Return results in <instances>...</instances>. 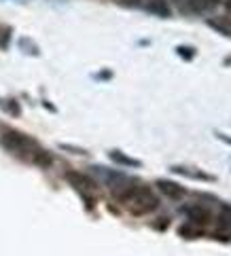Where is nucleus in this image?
Instances as JSON below:
<instances>
[{"label":"nucleus","instance_id":"nucleus-1","mask_svg":"<svg viewBox=\"0 0 231 256\" xmlns=\"http://www.w3.org/2000/svg\"><path fill=\"white\" fill-rule=\"evenodd\" d=\"M125 204H127L132 214L142 216V214H149V212H153V210H157L159 199H157V195L149 186H136L134 193L129 195V199L125 201Z\"/></svg>","mask_w":231,"mask_h":256},{"label":"nucleus","instance_id":"nucleus-2","mask_svg":"<svg viewBox=\"0 0 231 256\" xmlns=\"http://www.w3.org/2000/svg\"><path fill=\"white\" fill-rule=\"evenodd\" d=\"M3 146H5V148H9L11 152H17V154H26V152L32 154L36 148H39L30 136L13 132V130H9V132L3 134Z\"/></svg>","mask_w":231,"mask_h":256},{"label":"nucleus","instance_id":"nucleus-3","mask_svg":"<svg viewBox=\"0 0 231 256\" xmlns=\"http://www.w3.org/2000/svg\"><path fill=\"white\" fill-rule=\"evenodd\" d=\"M66 180L75 188H79V190H91V188H96V182L91 180L87 174H81V172H66Z\"/></svg>","mask_w":231,"mask_h":256},{"label":"nucleus","instance_id":"nucleus-4","mask_svg":"<svg viewBox=\"0 0 231 256\" xmlns=\"http://www.w3.org/2000/svg\"><path fill=\"white\" fill-rule=\"evenodd\" d=\"M157 188H159L165 197H172V199H180V197L187 195V190L182 186H178L176 182H170V180H159L157 182Z\"/></svg>","mask_w":231,"mask_h":256},{"label":"nucleus","instance_id":"nucleus-5","mask_svg":"<svg viewBox=\"0 0 231 256\" xmlns=\"http://www.w3.org/2000/svg\"><path fill=\"white\" fill-rule=\"evenodd\" d=\"M189 2V13H206V11H212L220 4V0H187Z\"/></svg>","mask_w":231,"mask_h":256},{"label":"nucleus","instance_id":"nucleus-6","mask_svg":"<svg viewBox=\"0 0 231 256\" xmlns=\"http://www.w3.org/2000/svg\"><path fill=\"white\" fill-rule=\"evenodd\" d=\"M187 216H189V220L193 222V224H208L210 222V212L206 208H201V206H193V208H189L187 210Z\"/></svg>","mask_w":231,"mask_h":256},{"label":"nucleus","instance_id":"nucleus-7","mask_svg":"<svg viewBox=\"0 0 231 256\" xmlns=\"http://www.w3.org/2000/svg\"><path fill=\"white\" fill-rule=\"evenodd\" d=\"M144 8L149 13H155L159 17H170V6L163 2V0H149V2L144 4Z\"/></svg>","mask_w":231,"mask_h":256},{"label":"nucleus","instance_id":"nucleus-8","mask_svg":"<svg viewBox=\"0 0 231 256\" xmlns=\"http://www.w3.org/2000/svg\"><path fill=\"white\" fill-rule=\"evenodd\" d=\"M32 161L36 163V166H41V168H49L51 163H53L51 154H49L47 150H43V148H36V150L32 152Z\"/></svg>","mask_w":231,"mask_h":256},{"label":"nucleus","instance_id":"nucleus-9","mask_svg":"<svg viewBox=\"0 0 231 256\" xmlns=\"http://www.w3.org/2000/svg\"><path fill=\"white\" fill-rule=\"evenodd\" d=\"M218 231H231V208H223L220 210V214H218Z\"/></svg>","mask_w":231,"mask_h":256},{"label":"nucleus","instance_id":"nucleus-10","mask_svg":"<svg viewBox=\"0 0 231 256\" xmlns=\"http://www.w3.org/2000/svg\"><path fill=\"white\" fill-rule=\"evenodd\" d=\"M208 26L210 28H214V30H218L220 34L231 36V22H227V20H208Z\"/></svg>","mask_w":231,"mask_h":256},{"label":"nucleus","instance_id":"nucleus-11","mask_svg":"<svg viewBox=\"0 0 231 256\" xmlns=\"http://www.w3.org/2000/svg\"><path fill=\"white\" fill-rule=\"evenodd\" d=\"M110 157H113L115 161H119V163H123V166H132V168L138 166V161L129 159V157H123V154H119V152H110Z\"/></svg>","mask_w":231,"mask_h":256},{"label":"nucleus","instance_id":"nucleus-12","mask_svg":"<svg viewBox=\"0 0 231 256\" xmlns=\"http://www.w3.org/2000/svg\"><path fill=\"white\" fill-rule=\"evenodd\" d=\"M176 51L180 53V56H182V58H187V60H191L193 56H195V49H191V47H178Z\"/></svg>","mask_w":231,"mask_h":256},{"label":"nucleus","instance_id":"nucleus-13","mask_svg":"<svg viewBox=\"0 0 231 256\" xmlns=\"http://www.w3.org/2000/svg\"><path fill=\"white\" fill-rule=\"evenodd\" d=\"M115 2L123 4V6H138L140 4V0H115Z\"/></svg>","mask_w":231,"mask_h":256},{"label":"nucleus","instance_id":"nucleus-14","mask_svg":"<svg viewBox=\"0 0 231 256\" xmlns=\"http://www.w3.org/2000/svg\"><path fill=\"white\" fill-rule=\"evenodd\" d=\"M225 6H227V11L231 13V0H225Z\"/></svg>","mask_w":231,"mask_h":256},{"label":"nucleus","instance_id":"nucleus-15","mask_svg":"<svg viewBox=\"0 0 231 256\" xmlns=\"http://www.w3.org/2000/svg\"><path fill=\"white\" fill-rule=\"evenodd\" d=\"M174 2H176V4H182V2H187V0H174Z\"/></svg>","mask_w":231,"mask_h":256}]
</instances>
